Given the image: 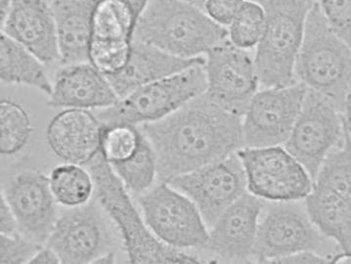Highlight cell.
<instances>
[{
    "label": "cell",
    "mask_w": 351,
    "mask_h": 264,
    "mask_svg": "<svg viewBox=\"0 0 351 264\" xmlns=\"http://www.w3.org/2000/svg\"><path fill=\"white\" fill-rule=\"evenodd\" d=\"M140 130L155 150L160 182L222 160L245 146L242 117L226 111L206 93Z\"/></svg>",
    "instance_id": "obj_1"
},
{
    "label": "cell",
    "mask_w": 351,
    "mask_h": 264,
    "mask_svg": "<svg viewBox=\"0 0 351 264\" xmlns=\"http://www.w3.org/2000/svg\"><path fill=\"white\" fill-rule=\"evenodd\" d=\"M84 167L93 176L96 201L119 229L130 263H206L198 256L165 244L154 235L133 205L130 193L100 151Z\"/></svg>",
    "instance_id": "obj_2"
},
{
    "label": "cell",
    "mask_w": 351,
    "mask_h": 264,
    "mask_svg": "<svg viewBox=\"0 0 351 264\" xmlns=\"http://www.w3.org/2000/svg\"><path fill=\"white\" fill-rule=\"evenodd\" d=\"M227 38L228 29L199 7L182 0H150L137 20L133 40L194 59Z\"/></svg>",
    "instance_id": "obj_3"
},
{
    "label": "cell",
    "mask_w": 351,
    "mask_h": 264,
    "mask_svg": "<svg viewBox=\"0 0 351 264\" xmlns=\"http://www.w3.org/2000/svg\"><path fill=\"white\" fill-rule=\"evenodd\" d=\"M295 77L343 112L351 91V48L332 31L315 2L307 16Z\"/></svg>",
    "instance_id": "obj_4"
},
{
    "label": "cell",
    "mask_w": 351,
    "mask_h": 264,
    "mask_svg": "<svg viewBox=\"0 0 351 264\" xmlns=\"http://www.w3.org/2000/svg\"><path fill=\"white\" fill-rule=\"evenodd\" d=\"M266 25L254 54L259 84L265 88L295 84V64L313 0H263Z\"/></svg>",
    "instance_id": "obj_5"
},
{
    "label": "cell",
    "mask_w": 351,
    "mask_h": 264,
    "mask_svg": "<svg viewBox=\"0 0 351 264\" xmlns=\"http://www.w3.org/2000/svg\"><path fill=\"white\" fill-rule=\"evenodd\" d=\"M206 86L205 64H198L140 87L112 107L99 110L97 117L107 125L141 126L155 123L205 93Z\"/></svg>",
    "instance_id": "obj_6"
},
{
    "label": "cell",
    "mask_w": 351,
    "mask_h": 264,
    "mask_svg": "<svg viewBox=\"0 0 351 264\" xmlns=\"http://www.w3.org/2000/svg\"><path fill=\"white\" fill-rule=\"evenodd\" d=\"M263 213L252 251V258L258 263H272L283 256L304 251L317 252L332 261L335 242L313 224L305 204L274 202L265 206Z\"/></svg>",
    "instance_id": "obj_7"
},
{
    "label": "cell",
    "mask_w": 351,
    "mask_h": 264,
    "mask_svg": "<svg viewBox=\"0 0 351 264\" xmlns=\"http://www.w3.org/2000/svg\"><path fill=\"white\" fill-rule=\"evenodd\" d=\"M142 217L154 235L176 249L204 248L208 225L194 202L167 182L151 188L138 199Z\"/></svg>",
    "instance_id": "obj_8"
},
{
    "label": "cell",
    "mask_w": 351,
    "mask_h": 264,
    "mask_svg": "<svg viewBox=\"0 0 351 264\" xmlns=\"http://www.w3.org/2000/svg\"><path fill=\"white\" fill-rule=\"evenodd\" d=\"M343 135L345 123L339 108L308 89L285 148L315 181L325 158L341 145Z\"/></svg>",
    "instance_id": "obj_9"
},
{
    "label": "cell",
    "mask_w": 351,
    "mask_h": 264,
    "mask_svg": "<svg viewBox=\"0 0 351 264\" xmlns=\"http://www.w3.org/2000/svg\"><path fill=\"white\" fill-rule=\"evenodd\" d=\"M247 189L270 202L300 201L311 194L314 181L286 148L280 146L240 149Z\"/></svg>",
    "instance_id": "obj_10"
},
{
    "label": "cell",
    "mask_w": 351,
    "mask_h": 264,
    "mask_svg": "<svg viewBox=\"0 0 351 264\" xmlns=\"http://www.w3.org/2000/svg\"><path fill=\"white\" fill-rule=\"evenodd\" d=\"M167 183L194 202L208 228L247 193L245 172L237 152L176 176Z\"/></svg>",
    "instance_id": "obj_11"
},
{
    "label": "cell",
    "mask_w": 351,
    "mask_h": 264,
    "mask_svg": "<svg viewBox=\"0 0 351 264\" xmlns=\"http://www.w3.org/2000/svg\"><path fill=\"white\" fill-rule=\"evenodd\" d=\"M307 91L302 82L258 91L242 121L245 146L259 148L285 144Z\"/></svg>",
    "instance_id": "obj_12"
},
{
    "label": "cell",
    "mask_w": 351,
    "mask_h": 264,
    "mask_svg": "<svg viewBox=\"0 0 351 264\" xmlns=\"http://www.w3.org/2000/svg\"><path fill=\"white\" fill-rule=\"evenodd\" d=\"M206 54V95L226 111L244 116L259 84L254 57L229 38Z\"/></svg>",
    "instance_id": "obj_13"
},
{
    "label": "cell",
    "mask_w": 351,
    "mask_h": 264,
    "mask_svg": "<svg viewBox=\"0 0 351 264\" xmlns=\"http://www.w3.org/2000/svg\"><path fill=\"white\" fill-rule=\"evenodd\" d=\"M103 211L95 199L58 217L47 245L57 252L62 263H94L112 252L114 238Z\"/></svg>",
    "instance_id": "obj_14"
},
{
    "label": "cell",
    "mask_w": 351,
    "mask_h": 264,
    "mask_svg": "<svg viewBox=\"0 0 351 264\" xmlns=\"http://www.w3.org/2000/svg\"><path fill=\"white\" fill-rule=\"evenodd\" d=\"M1 193L15 213L19 233L45 245L59 217L49 176L36 169L21 171Z\"/></svg>",
    "instance_id": "obj_15"
},
{
    "label": "cell",
    "mask_w": 351,
    "mask_h": 264,
    "mask_svg": "<svg viewBox=\"0 0 351 264\" xmlns=\"http://www.w3.org/2000/svg\"><path fill=\"white\" fill-rule=\"evenodd\" d=\"M265 206L263 199L245 193L210 227L204 249L227 263H249Z\"/></svg>",
    "instance_id": "obj_16"
},
{
    "label": "cell",
    "mask_w": 351,
    "mask_h": 264,
    "mask_svg": "<svg viewBox=\"0 0 351 264\" xmlns=\"http://www.w3.org/2000/svg\"><path fill=\"white\" fill-rule=\"evenodd\" d=\"M1 33L17 41L45 64L60 61L53 8L47 0H13Z\"/></svg>",
    "instance_id": "obj_17"
},
{
    "label": "cell",
    "mask_w": 351,
    "mask_h": 264,
    "mask_svg": "<svg viewBox=\"0 0 351 264\" xmlns=\"http://www.w3.org/2000/svg\"><path fill=\"white\" fill-rule=\"evenodd\" d=\"M103 126L89 110L63 109L48 123L45 139L55 157L86 165L99 153Z\"/></svg>",
    "instance_id": "obj_18"
},
{
    "label": "cell",
    "mask_w": 351,
    "mask_h": 264,
    "mask_svg": "<svg viewBox=\"0 0 351 264\" xmlns=\"http://www.w3.org/2000/svg\"><path fill=\"white\" fill-rule=\"evenodd\" d=\"M52 84L48 101L52 108L103 110L119 100L106 75L89 62L64 66Z\"/></svg>",
    "instance_id": "obj_19"
},
{
    "label": "cell",
    "mask_w": 351,
    "mask_h": 264,
    "mask_svg": "<svg viewBox=\"0 0 351 264\" xmlns=\"http://www.w3.org/2000/svg\"><path fill=\"white\" fill-rule=\"evenodd\" d=\"M198 64H206V60L203 57L180 58L148 43L133 40L132 52L125 68L106 77L121 99L140 87L171 77Z\"/></svg>",
    "instance_id": "obj_20"
},
{
    "label": "cell",
    "mask_w": 351,
    "mask_h": 264,
    "mask_svg": "<svg viewBox=\"0 0 351 264\" xmlns=\"http://www.w3.org/2000/svg\"><path fill=\"white\" fill-rule=\"evenodd\" d=\"M99 0H54L57 40L62 65L90 63L93 14Z\"/></svg>",
    "instance_id": "obj_21"
},
{
    "label": "cell",
    "mask_w": 351,
    "mask_h": 264,
    "mask_svg": "<svg viewBox=\"0 0 351 264\" xmlns=\"http://www.w3.org/2000/svg\"><path fill=\"white\" fill-rule=\"evenodd\" d=\"M305 206L319 230L334 241L341 252L351 256V200L314 185Z\"/></svg>",
    "instance_id": "obj_22"
},
{
    "label": "cell",
    "mask_w": 351,
    "mask_h": 264,
    "mask_svg": "<svg viewBox=\"0 0 351 264\" xmlns=\"http://www.w3.org/2000/svg\"><path fill=\"white\" fill-rule=\"evenodd\" d=\"M45 64L17 41L1 33L0 38V79L3 84L26 86L50 96L51 84Z\"/></svg>",
    "instance_id": "obj_23"
},
{
    "label": "cell",
    "mask_w": 351,
    "mask_h": 264,
    "mask_svg": "<svg viewBox=\"0 0 351 264\" xmlns=\"http://www.w3.org/2000/svg\"><path fill=\"white\" fill-rule=\"evenodd\" d=\"M49 183L57 204L68 208L86 205L95 192L93 176L82 165H57L50 172Z\"/></svg>",
    "instance_id": "obj_24"
},
{
    "label": "cell",
    "mask_w": 351,
    "mask_h": 264,
    "mask_svg": "<svg viewBox=\"0 0 351 264\" xmlns=\"http://www.w3.org/2000/svg\"><path fill=\"white\" fill-rule=\"evenodd\" d=\"M110 165L126 190L135 196L150 190L158 178L157 156L144 133L138 149L132 157Z\"/></svg>",
    "instance_id": "obj_25"
},
{
    "label": "cell",
    "mask_w": 351,
    "mask_h": 264,
    "mask_svg": "<svg viewBox=\"0 0 351 264\" xmlns=\"http://www.w3.org/2000/svg\"><path fill=\"white\" fill-rule=\"evenodd\" d=\"M137 19L121 0H99L93 14V40L133 41Z\"/></svg>",
    "instance_id": "obj_26"
},
{
    "label": "cell",
    "mask_w": 351,
    "mask_h": 264,
    "mask_svg": "<svg viewBox=\"0 0 351 264\" xmlns=\"http://www.w3.org/2000/svg\"><path fill=\"white\" fill-rule=\"evenodd\" d=\"M33 125L27 110L20 103L3 99L0 103V153L10 157L29 143Z\"/></svg>",
    "instance_id": "obj_27"
},
{
    "label": "cell",
    "mask_w": 351,
    "mask_h": 264,
    "mask_svg": "<svg viewBox=\"0 0 351 264\" xmlns=\"http://www.w3.org/2000/svg\"><path fill=\"white\" fill-rule=\"evenodd\" d=\"M314 185L351 200V134L346 128L343 142L325 158Z\"/></svg>",
    "instance_id": "obj_28"
},
{
    "label": "cell",
    "mask_w": 351,
    "mask_h": 264,
    "mask_svg": "<svg viewBox=\"0 0 351 264\" xmlns=\"http://www.w3.org/2000/svg\"><path fill=\"white\" fill-rule=\"evenodd\" d=\"M265 25L266 13L263 4L245 0L229 25V40L242 49L256 48L265 33Z\"/></svg>",
    "instance_id": "obj_29"
},
{
    "label": "cell",
    "mask_w": 351,
    "mask_h": 264,
    "mask_svg": "<svg viewBox=\"0 0 351 264\" xmlns=\"http://www.w3.org/2000/svg\"><path fill=\"white\" fill-rule=\"evenodd\" d=\"M142 137L143 132L136 125L125 123L104 125L100 152L110 165L123 162L136 152Z\"/></svg>",
    "instance_id": "obj_30"
},
{
    "label": "cell",
    "mask_w": 351,
    "mask_h": 264,
    "mask_svg": "<svg viewBox=\"0 0 351 264\" xmlns=\"http://www.w3.org/2000/svg\"><path fill=\"white\" fill-rule=\"evenodd\" d=\"M133 41L91 40L90 63L105 75L119 73L130 59Z\"/></svg>",
    "instance_id": "obj_31"
},
{
    "label": "cell",
    "mask_w": 351,
    "mask_h": 264,
    "mask_svg": "<svg viewBox=\"0 0 351 264\" xmlns=\"http://www.w3.org/2000/svg\"><path fill=\"white\" fill-rule=\"evenodd\" d=\"M328 25L351 48V0H315Z\"/></svg>",
    "instance_id": "obj_32"
},
{
    "label": "cell",
    "mask_w": 351,
    "mask_h": 264,
    "mask_svg": "<svg viewBox=\"0 0 351 264\" xmlns=\"http://www.w3.org/2000/svg\"><path fill=\"white\" fill-rule=\"evenodd\" d=\"M43 245L29 240L22 234H0V263H29Z\"/></svg>",
    "instance_id": "obj_33"
},
{
    "label": "cell",
    "mask_w": 351,
    "mask_h": 264,
    "mask_svg": "<svg viewBox=\"0 0 351 264\" xmlns=\"http://www.w3.org/2000/svg\"><path fill=\"white\" fill-rule=\"evenodd\" d=\"M245 0H205L204 11L222 27H229Z\"/></svg>",
    "instance_id": "obj_34"
},
{
    "label": "cell",
    "mask_w": 351,
    "mask_h": 264,
    "mask_svg": "<svg viewBox=\"0 0 351 264\" xmlns=\"http://www.w3.org/2000/svg\"><path fill=\"white\" fill-rule=\"evenodd\" d=\"M272 263L281 264H325L332 263V259L322 256L317 252L304 251L298 252L290 256L276 259Z\"/></svg>",
    "instance_id": "obj_35"
},
{
    "label": "cell",
    "mask_w": 351,
    "mask_h": 264,
    "mask_svg": "<svg viewBox=\"0 0 351 264\" xmlns=\"http://www.w3.org/2000/svg\"><path fill=\"white\" fill-rule=\"evenodd\" d=\"M18 232H19V227H18L17 218L7 202L5 196L1 193V197H0V234L11 235V234L18 233Z\"/></svg>",
    "instance_id": "obj_36"
},
{
    "label": "cell",
    "mask_w": 351,
    "mask_h": 264,
    "mask_svg": "<svg viewBox=\"0 0 351 264\" xmlns=\"http://www.w3.org/2000/svg\"><path fill=\"white\" fill-rule=\"evenodd\" d=\"M60 259L57 252L49 245H43L40 251L34 254L29 264H60Z\"/></svg>",
    "instance_id": "obj_37"
},
{
    "label": "cell",
    "mask_w": 351,
    "mask_h": 264,
    "mask_svg": "<svg viewBox=\"0 0 351 264\" xmlns=\"http://www.w3.org/2000/svg\"><path fill=\"white\" fill-rule=\"evenodd\" d=\"M121 1L125 2V4H128L132 8L135 17L138 20L140 15L143 12L146 6L148 5L150 0H121Z\"/></svg>",
    "instance_id": "obj_38"
},
{
    "label": "cell",
    "mask_w": 351,
    "mask_h": 264,
    "mask_svg": "<svg viewBox=\"0 0 351 264\" xmlns=\"http://www.w3.org/2000/svg\"><path fill=\"white\" fill-rule=\"evenodd\" d=\"M343 123H345L346 130L351 134V91L346 97L345 109H343Z\"/></svg>",
    "instance_id": "obj_39"
},
{
    "label": "cell",
    "mask_w": 351,
    "mask_h": 264,
    "mask_svg": "<svg viewBox=\"0 0 351 264\" xmlns=\"http://www.w3.org/2000/svg\"><path fill=\"white\" fill-rule=\"evenodd\" d=\"M13 0H0V23L3 22L10 10Z\"/></svg>",
    "instance_id": "obj_40"
},
{
    "label": "cell",
    "mask_w": 351,
    "mask_h": 264,
    "mask_svg": "<svg viewBox=\"0 0 351 264\" xmlns=\"http://www.w3.org/2000/svg\"><path fill=\"white\" fill-rule=\"evenodd\" d=\"M94 263H114V252L112 251L102 254L100 258L94 261Z\"/></svg>",
    "instance_id": "obj_41"
},
{
    "label": "cell",
    "mask_w": 351,
    "mask_h": 264,
    "mask_svg": "<svg viewBox=\"0 0 351 264\" xmlns=\"http://www.w3.org/2000/svg\"><path fill=\"white\" fill-rule=\"evenodd\" d=\"M182 1L188 2V3L198 6L202 9H203L204 3H205V0H182Z\"/></svg>",
    "instance_id": "obj_42"
},
{
    "label": "cell",
    "mask_w": 351,
    "mask_h": 264,
    "mask_svg": "<svg viewBox=\"0 0 351 264\" xmlns=\"http://www.w3.org/2000/svg\"><path fill=\"white\" fill-rule=\"evenodd\" d=\"M252 1L259 2V3H261V2L263 1V0H252Z\"/></svg>",
    "instance_id": "obj_43"
}]
</instances>
